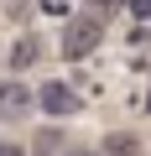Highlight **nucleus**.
I'll return each mask as SVG.
<instances>
[{
  "label": "nucleus",
  "instance_id": "1",
  "mask_svg": "<svg viewBox=\"0 0 151 156\" xmlns=\"http://www.w3.org/2000/svg\"><path fill=\"white\" fill-rule=\"evenodd\" d=\"M99 16H78V21H68V31H63V57H89L94 47H99Z\"/></svg>",
  "mask_w": 151,
  "mask_h": 156
},
{
  "label": "nucleus",
  "instance_id": "2",
  "mask_svg": "<svg viewBox=\"0 0 151 156\" xmlns=\"http://www.w3.org/2000/svg\"><path fill=\"white\" fill-rule=\"evenodd\" d=\"M31 99H37V104H42L47 115H78V109H84V99L73 94L68 83H42V89H37Z\"/></svg>",
  "mask_w": 151,
  "mask_h": 156
},
{
  "label": "nucleus",
  "instance_id": "3",
  "mask_svg": "<svg viewBox=\"0 0 151 156\" xmlns=\"http://www.w3.org/2000/svg\"><path fill=\"white\" fill-rule=\"evenodd\" d=\"M31 104L37 99H31V89L21 83V78H5V83H0V120H21Z\"/></svg>",
  "mask_w": 151,
  "mask_h": 156
},
{
  "label": "nucleus",
  "instance_id": "4",
  "mask_svg": "<svg viewBox=\"0 0 151 156\" xmlns=\"http://www.w3.org/2000/svg\"><path fill=\"white\" fill-rule=\"evenodd\" d=\"M99 156H141V140L130 135V130H115L110 140H104V151Z\"/></svg>",
  "mask_w": 151,
  "mask_h": 156
},
{
  "label": "nucleus",
  "instance_id": "5",
  "mask_svg": "<svg viewBox=\"0 0 151 156\" xmlns=\"http://www.w3.org/2000/svg\"><path fill=\"white\" fill-rule=\"evenodd\" d=\"M31 57H37V37H21V42H16V52H11V73H16V68H26Z\"/></svg>",
  "mask_w": 151,
  "mask_h": 156
},
{
  "label": "nucleus",
  "instance_id": "6",
  "mask_svg": "<svg viewBox=\"0 0 151 156\" xmlns=\"http://www.w3.org/2000/svg\"><path fill=\"white\" fill-rule=\"evenodd\" d=\"M57 151H63V135L57 130H42L37 135V156H57Z\"/></svg>",
  "mask_w": 151,
  "mask_h": 156
},
{
  "label": "nucleus",
  "instance_id": "7",
  "mask_svg": "<svg viewBox=\"0 0 151 156\" xmlns=\"http://www.w3.org/2000/svg\"><path fill=\"white\" fill-rule=\"evenodd\" d=\"M125 11H130L135 21H151V0H125Z\"/></svg>",
  "mask_w": 151,
  "mask_h": 156
},
{
  "label": "nucleus",
  "instance_id": "8",
  "mask_svg": "<svg viewBox=\"0 0 151 156\" xmlns=\"http://www.w3.org/2000/svg\"><path fill=\"white\" fill-rule=\"evenodd\" d=\"M42 11H47V16H63V11H68V0H42Z\"/></svg>",
  "mask_w": 151,
  "mask_h": 156
},
{
  "label": "nucleus",
  "instance_id": "9",
  "mask_svg": "<svg viewBox=\"0 0 151 156\" xmlns=\"http://www.w3.org/2000/svg\"><path fill=\"white\" fill-rule=\"evenodd\" d=\"M89 5H94V11H120L125 0H89Z\"/></svg>",
  "mask_w": 151,
  "mask_h": 156
},
{
  "label": "nucleus",
  "instance_id": "10",
  "mask_svg": "<svg viewBox=\"0 0 151 156\" xmlns=\"http://www.w3.org/2000/svg\"><path fill=\"white\" fill-rule=\"evenodd\" d=\"M0 156H26L21 146H11V140H0Z\"/></svg>",
  "mask_w": 151,
  "mask_h": 156
},
{
  "label": "nucleus",
  "instance_id": "11",
  "mask_svg": "<svg viewBox=\"0 0 151 156\" xmlns=\"http://www.w3.org/2000/svg\"><path fill=\"white\" fill-rule=\"evenodd\" d=\"M68 156H99V151H68Z\"/></svg>",
  "mask_w": 151,
  "mask_h": 156
},
{
  "label": "nucleus",
  "instance_id": "12",
  "mask_svg": "<svg viewBox=\"0 0 151 156\" xmlns=\"http://www.w3.org/2000/svg\"><path fill=\"white\" fill-rule=\"evenodd\" d=\"M146 104H151V99H146Z\"/></svg>",
  "mask_w": 151,
  "mask_h": 156
}]
</instances>
